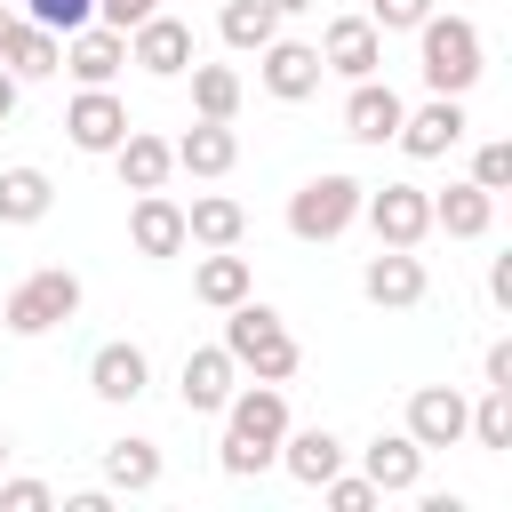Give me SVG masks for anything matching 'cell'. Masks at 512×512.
Instances as JSON below:
<instances>
[{"label":"cell","mask_w":512,"mask_h":512,"mask_svg":"<svg viewBox=\"0 0 512 512\" xmlns=\"http://www.w3.org/2000/svg\"><path fill=\"white\" fill-rule=\"evenodd\" d=\"M464 96H424L416 112H400V128H392V144L408 152V160H440V152H456L464 144Z\"/></svg>","instance_id":"10"},{"label":"cell","mask_w":512,"mask_h":512,"mask_svg":"<svg viewBox=\"0 0 512 512\" xmlns=\"http://www.w3.org/2000/svg\"><path fill=\"white\" fill-rule=\"evenodd\" d=\"M56 56H64V32H48V24H32V16H16V32L0 40V64H8L16 80H48Z\"/></svg>","instance_id":"27"},{"label":"cell","mask_w":512,"mask_h":512,"mask_svg":"<svg viewBox=\"0 0 512 512\" xmlns=\"http://www.w3.org/2000/svg\"><path fill=\"white\" fill-rule=\"evenodd\" d=\"M224 352H232V360H240V376H256V384H288V376L304 368V352H296L288 320H280L272 304H256V296H240V304L224 312Z\"/></svg>","instance_id":"3"},{"label":"cell","mask_w":512,"mask_h":512,"mask_svg":"<svg viewBox=\"0 0 512 512\" xmlns=\"http://www.w3.org/2000/svg\"><path fill=\"white\" fill-rule=\"evenodd\" d=\"M472 184H480V192H504V184H512V144H504V136H488V144L472 152Z\"/></svg>","instance_id":"34"},{"label":"cell","mask_w":512,"mask_h":512,"mask_svg":"<svg viewBox=\"0 0 512 512\" xmlns=\"http://www.w3.org/2000/svg\"><path fill=\"white\" fill-rule=\"evenodd\" d=\"M160 0H96V24H112V32H128V24H144Z\"/></svg>","instance_id":"37"},{"label":"cell","mask_w":512,"mask_h":512,"mask_svg":"<svg viewBox=\"0 0 512 512\" xmlns=\"http://www.w3.org/2000/svg\"><path fill=\"white\" fill-rule=\"evenodd\" d=\"M432 16V0H368V24L376 32H416Z\"/></svg>","instance_id":"35"},{"label":"cell","mask_w":512,"mask_h":512,"mask_svg":"<svg viewBox=\"0 0 512 512\" xmlns=\"http://www.w3.org/2000/svg\"><path fill=\"white\" fill-rule=\"evenodd\" d=\"M256 80L280 96V104H304V96H320V80H328V64H320V48L312 40H264L256 48Z\"/></svg>","instance_id":"9"},{"label":"cell","mask_w":512,"mask_h":512,"mask_svg":"<svg viewBox=\"0 0 512 512\" xmlns=\"http://www.w3.org/2000/svg\"><path fill=\"white\" fill-rule=\"evenodd\" d=\"M320 496H328L336 512H376V504H384L368 472H328V480H320Z\"/></svg>","instance_id":"32"},{"label":"cell","mask_w":512,"mask_h":512,"mask_svg":"<svg viewBox=\"0 0 512 512\" xmlns=\"http://www.w3.org/2000/svg\"><path fill=\"white\" fill-rule=\"evenodd\" d=\"M320 64L344 72V80H368V72L384 64V32H376L368 16H328V32H320Z\"/></svg>","instance_id":"17"},{"label":"cell","mask_w":512,"mask_h":512,"mask_svg":"<svg viewBox=\"0 0 512 512\" xmlns=\"http://www.w3.org/2000/svg\"><path fill=\"white\" fill-rule=\"evenodd\" d=\"M48 208H56V184H48V168H32V160L0 168V224H40Z\"/></svg>","instance_id":"28"},{"label":"cell","mask_w":512,"mask_h":512,"mask_svg":"<svg viewBox=\"0 0 512 512\" xmlns=\"http://www.w3.org/2000/svg\"><path fill=\"white\" fill-rule=\"evenodd\" d=\"M360 176H344V168H320V176H304L296 192H288V232L304 240V248H328V240H344L352 224H360Z\"/></svg>","instance_id":"4"},{"label":"cell","mask_w":512,"mask_h":512,"mask_svg":"<svg viewBox=\"0 0 512 512\" xmlns=\"http://www.w3.org/2000/svg\"><path fill=\"white\" fill-rule=\"evenodd\" d=\"M168 152H176V168H184V176H208V184H216V176H232L240 136H232V120H192Z\"/></svg>","instance_id":"21"},{"label":"cell","mask_w":512,"mask_h":512,"mask_svg":"<svg viewBox=\"0 0 512 512\" xmlns=\"http://www.w3.org/2000/svg\"><path fill=\"white\" fill-rule=\"evenodd\" d=\"M56 488L48 480H0V512H48Z\"/></svg>","instance_id":"36"},{"label":"cell","mask_w":512,"mask_h":512,"mask_svg":"<svg viewBox=\"0 0 512 512\" xmlns=\"http://www.w3.org/2000/svg\"><path fill=\"white\" fill-rule=\"evenodd\" d=\"M216 416H224V448H216V464H224L232 480H256V472L280 456L288 392H280V384H232V400H224Z\"/></svg>","instance_id":"1"},{"label":"cell","mask_w":512,"mask_h":512,"mask_svg":"<svg viewBox=\"0 0 512 512\" xmlns=\"http://www.w3.org/2000/svg\"><path fill=\"white\" fill-rule=\"evenodd\" d=\"M64 512H112V488H80V496H64Z\"/></svg>","instance_id":"40"},{"label":"cell","mask_w":512,"mask_h":512,"mask_svg":"<svg viewBox=\"0 0 512 512\" xmlns=\"http://www.w3.org/2000/svg\"><path fill=\"white\" fill-rule=\"evenodd\" d=\"M360 216H368L376 248H424L432 240V192L424 184H368Z\"/></svg>","instance_id":"6"},{"label":"cell","mask_w":512,"mask_h":512,"mask_svg":"<svg viewBox=\"0 0 512 512\" xmlns=\"http://www.w3.org/2000/svg\"><path fill=\"white\" fill-rule=\"evenodd\" d=\"M360 472L376 480V496H416V488H424V448H416L408 432H376V440L360 448Z\"/></svg>","instance_id":"20"},{"label":"cell","mask_w":512,"mask_h":512,"mask_svg":"<svg viewBox=\"0 0 512 512\" xmlns=\"http://www.w3.org/2000/svg\"><path fill=\"white\" fill-rule=\"evenodd\" d=\"M480 376H488V384H512V344H488V360H480Z\"/></svg>","instance_id":"38"},{"label":"cell","mask_w":512,"mask_h":512,"mask_svg":"<svg viewBox=\"0 0 512 512\" xmlns=\"http://www.w3.org/2000/svg\"><path fill=\"white\" fill-rule=\"evenodd\" d=\"M272 464H280V472H288L296 488H320L328 472H344V440H336L328 424H304V432L288 424V432H280V456H272Z\"/></svg>","instance_id":"19"},{"label":"cell","mask_w":512,"mask_h":512,"mask_svg":"<svg viewBox=\"0 0 512 512\" xmlns=\"http://www.w3.org/2000/svg\"><path fill=\"white\" fill-rule=\"evenodd\" d=\"M232 384H240V360H232L224 344H192L184 368H176V400H184V416H216V408L232 400Z\"/></svg>","instance_id":"13"},{"label":"cell","mask_w":512,"mask_h":512,"mask_svg":"<svg viewBox=\"0 0 512 512\" xmlns=\"http://www.w3.org/2000/svg\"><path fill=\"white\" fill-rule=\"evenodd\" d=\"M16 96H24V80H16V72H8V64H0V128H8V120H16Z\"/></svg>","instance_id":"41"},{"label":"cell","mask_w":512,"mask_h":512,"mask_svg":"<svg viewBox=\"0 0 512 512\" xmlns=\"http://www.w3.org/2000/svg\"><path fill=\"white\" fill-rule=\"evenodd\" d=\"M88 392H96V400H112V408H136V400L152 392V352H144V344H128V336L96 344V352H88Z\"/></svg>","instance_id":"12"},{"label":"cell","mask_w":512,"mask_h":512,"mask_svg":"<svg viewBox=\"0 0 512 512\" xmlns=\"http://www.w3.org/2000/svg\"><path fill=\"white\" fill-rule=\"evenodd\" d=\"M240 96H248V88H240L232 64H200V56H192V112H200V120H232Z\"/></svg>","instance_id":"29"},{"label":"cell","mask_w":512,"mask_h":512,"mask_svg":"<svg viewBox=\"0 0 512 512\" xmlns=\"http://www.w3.org/2000/svg\"><path fill=\"white\" fill-rule=\"evenodd\" d=\"M360 296H368L376 312H416V304L432 296L424 256H416V248H376V256H368V272H360Z\"/></svg>","instance_id":"11"},{"label":"cell","mask_w":512,"mask_h":512,"mask_svg":"<svg viewBox=\"0 0 512 512\" xmlns=\"http://www.w3.org/2000/svg\"><path fill=\"white\" fill-rule=\"evenodd\" d=\"M264 8H272V16H304L312 0H264Z\"/></svg>","instance_id":"42"},{"label":"cell","mask_w":512,"mask_h":512,"mask_svg":"<svg viewBox=\"0 0 512 512\" xmlns=\"http://www.w3.org/2000/svg\"><path fill=\"white\" fill-rule=\"evenodd\" d=\"M400 112H408V104H400V88L368 72V80H352V96H344V136H352V144H392Z\"/></svg>","instance_id":"18"},{"label":"cell","mask_w":512,"mask_h":512,"mask_svg":"<svg viewBox=\"0 0 512 512\" xmlns=\"http://www.w3.org/2000/svg\"><path fill=\"white\" fill-rule=\"evenodd\" d=\"M248 288H256V272H248V256H232V248H208V256L192 264V296H200L208 312H232Z\"/></svg>","instance_id":"25"},{"label":"cell","mask_w":512,"mask_h":512,"mask_svg":"<svg viewBox=\"0 0 512 512\" xmlns=\"http://www.w3.org/2000/svg\"><path fill=\"white\" fill-rule=\"evenodd\" d=\"M0 456H8V432H0Z\"/></svg>","instance_id":"44"},{"label":"cell","mask_w":512,"mask_h":512,"mask_svg":"<svg viewBox=\"0 0 512 512\" xmlns=\"http://www.w3.org/2000/svg\"><path fill=\"white\" fill-rule=\"evenodd\" d=\"M80 312V272H64V264H40V272H24L16 288H8V304H0V328L8 336H48V328H64Z\"/></svg>","instance_id":"5"},{"label":"cell","mask_w":512,"mask_h":512,"mask_svg":"<svg viewBox=\"0 0 512 512\" xmlns=\"http://www.w3.org/2000/svg\"><path fill=\"white\" fill-rule=\"evenodd\" d=\"M472 448H512V384H488L472 400V424H464Z\"/></svg>","instance_id":"31"},{"label":"cell","mask_w":512,"mask_h":512,"mask_svg":"<svg viewBox=\"0 0 512 512\" xmlns=\"http://www.w3.org/2000/svg\"><path fill=\"white\" fill-rule=\"evenodd\" d=\"M488 296H496V304H512V256H496V264H488Z\"/></svg>","instance_id":"39"},{"label":"cell","mask_w":512,"mask_h":512,"mask_svg":"<svg viewBox=\"0 0 512 512\" xmlns=\"http://www.w3.org/2000/svg\"><path fill=\"white\" fill-rule=\"evenodd\" d=\"M120 64H128V32H112V24H80V32H64L56 72H72L80 88H112Z\"/></svg>","instance_id":"14"},{"label":"cell","mask_w":512,"mask_h":512,"mask_svg":"<svg viewBox=\"0 0 512 512\" xmlns=\"http://www.w3.org/2000/svg\"><path fill=\"white\" fill-rule=\"evenodd\" d=\"M216 32H224V48H240V56H256L272 32H280V16L264 8V0H224V16H216Z\"/></svg>","instance_id":"30"},{"label":"cell","mask_w":512,"mask_h":512,"mask_svg":"<svg viewBox=\"0 0 512 512\" xmlns=\"http://www.w3.org/2000/svg\"><path fill=\"white\" fill-rule=\"evenodd\" d=\"M104 488H112V496H144V488H160V440H144V432L112 440V448H104Z\"/></svg>","instance_id":"26"},{"label":"cell","mask_w":512,"mask_h":512,"mask_svg":"<svg viewBox=\"0 0 512 512\" xmlns=\"http://www.w3.org/2000/svg\"><path fill=\"white\" fill-rule=\"evenodd\" d=\"M240 232H248V208H240L232 192H200V200L184 208V240H192V248H240Z\"/></svg>","instance_id":"24"},{"label":"cell","mask_w":512,"mask_h":512,"mask_svg":"<svg viewBox=\"0 0 512 512\" xmlns=\"http://www.w3.org/2000/svg\"><path fill=\"white\" fill-rule=\"evenodd\" d=\"M128 248L152 256V264L184 256V248H192V240H184V208H176L168 192H136V200H128Z\"/></svg>","instance_id":"15"},{"label":"cell","mask_w":512,"mask_h":512,"mask_svg":"<svg viewBox=\"0 0 512 512\" xmlns=\"http://www.w3.org/2000/svg\"><path fill=\"white\" fill-rule=\"evenodd\" d=\"M112 168H120V184H128V192H168V176H176V152H168V136H152V128H128V136L112 144Z\"/></svg>","instance_id":"22"},{"label":"cell","mask_w":512,"mask_h":512,"mask_svg":"<svg viewBox=\"0 0 512 512\" xmlns=\"http://www.w3.org/2000/svg\"><path fill=\"white\" fill-rule=\"evenodd\" d=\"M464 424H472V400L456 392V384H416L408 392V416H400V432L432 456V448H464Z\"/></svg>","instance_id":"7"},{"label":"cell","mask_w":512,"mask_h":512,"mask_svg":"<svg viewBox=\"0 0 512 512\" xmlns=\"http://www.w3.org/2000/svg\"><path fill=\"white\" fill-rule=\"evenodd\" d=\"M24 16L48 32H80V24H96V0H24Z\"/></svg>","instance_id":"33"},{"label":"cell","mask_w":512,"mask_h":512,"mask_svg":"<svg viewBox=\"0 0 512 512\" xmlns=\"http://www.w3.org/2000/svg\"><path fill=\"white\" fill-rule=\"evenodd\" d=\"M64 136H72V152H112V144L128 136V104H120L112 88H80V96L64 104Z\"/></svg>","instance_id":"16"},{"label":"cell","mask_w":512,"mask_h":512,"mask_svg":"<svg viewBox=\"0 0 512 512\" xmlns=\"http://www.w3.org/2000/svg\"><path fill=\"white\" fill-rule=\"evenodd\" d=\"M8 32H16V8H8V0H0V40H8Z\"/></svg>","instance_id":"43"},{"label":"cell","mask_w":512,"mask_h":512,"mask_svg":"<svg viewBox=\"0 0 512 512\" xmlns=\"http://www.w3.org/2000/svg\"><path fill=\"white\" fill-rule=\"evenodd\" d=\"M488 224H496V192H480L472 176L448 184V192H432V232H448V240H480Z\"/></svg>","instance_id":"23"},{"label":"cell","mask_w":512,"mask_h":512,"mask_svg":"<svg viewBox=\"0 0 512 512\" xmlns=\"http://www.w3.org/2000/svg\"><path fill=\"white\" fill-rule=\"evenodd\" d=\"M192 24L184 16H168V8H152L144 24H128V64H144L152 80H184L192 72Z\"/></svg>","instance_id":"8"},{"label":"cell","mask_w":512,"mask_h":512,"mask_svg":"<svg viewBox=\"0 0 512 512\" xmlns=\"http://www.w3.org/2000/svg\"><path fill=\"white\" fill-rule=\"evenodd\" d=\"M416 72L432 96H472V80L488 72V48H480V24L472 16H424L416 24Z\"/></svg>","instance_id":"2"}]
</instances>
